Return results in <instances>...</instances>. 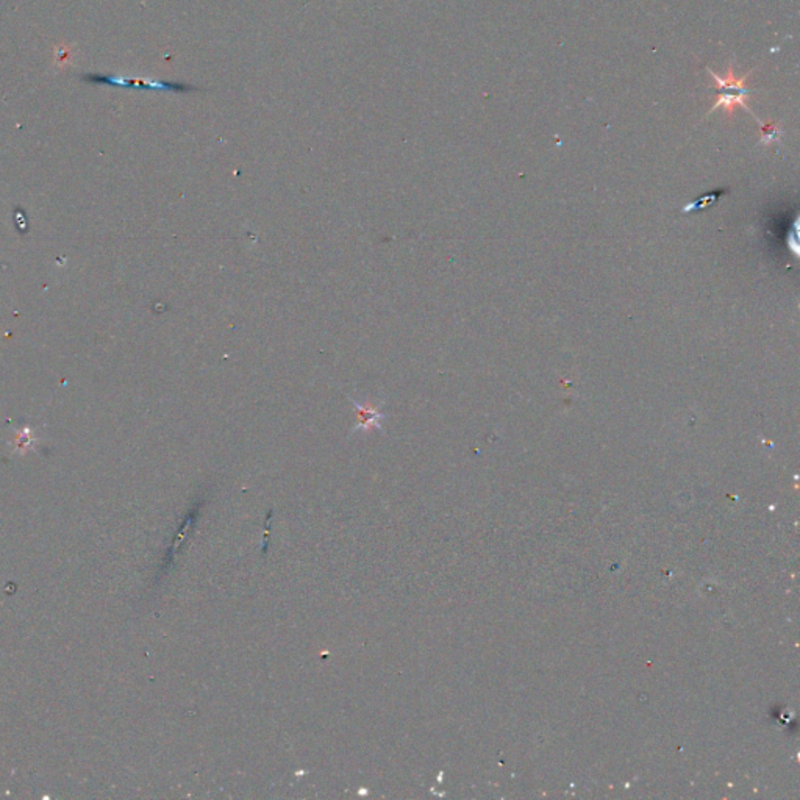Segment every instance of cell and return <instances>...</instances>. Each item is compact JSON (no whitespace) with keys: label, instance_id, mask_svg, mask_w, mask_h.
Returning a JSON list of instances; mask_svg holds the SVG:
<instances>
[{"label":"cell","instance_id":"cell-5","mask_svg":"<svg viewBox=\"0 0 800 800\" xmlns=\"http://www.w3.org/2000/svg\"><path fill=\"white\" fill-rule=\"evenodd\" d=\"M760 133H761V144H772V142L780 141L782 137V127L779 122H760Z\"/></svg>","mask_w":800,"mask_h":800},{"label":"cell","instance_id":"cell-3","mask_svg":"<svg viewBox=\"0 0 800 800\" xmlns=\"http://www.w3.org/2000/svg\"><path fill=\"white\" fill-rule=\"evenodd\" d=\"M89 80H93L96 83H108V85H120V86H133V88H150V89H176V91H180V88L183 89L182 85H178V83H155V81H141V80H125V79H116V77H111V75H103V77H99V75H91Z\"/></svg>","mask_w":800,"mask_h":800},{"label":"cell","instance_id":"cell-1","mask_svg":"<svg viewBox=\"0 0 800 800\" xmlns=\"http://www.w3.org/2000/svg\"><path fill=\"white\" fill-rule=\"evenodd\" d=\"M745 97H747V94H743V93H736V91H721V94L718 96V101H716L713 107L709 108V111L707 113V116L709 115V113H713L714 110H718V108L722 107L724 111L727 113V118L731 119V118H733L735 108L741 107V108H744L747 113H749V115H752V118L760 124L761 120L753 115L752 108H750L749 105H747V102H745Z\"/></svg>","mask_w":800,"mask_h":800},{"label":"cell","instance_id":"cell-2","mask_svg":"<svg viewBox=\"0 0 800 800\" xmlns=\"http://www.w3.org/2000/svg\"><path fill=\"white\" fill-rule=\"evenodd\" d=\"M707 72L712 75V79L716 83H718L719 91H736V93H743V94H747V96L750 94L749 89L745 88V81H747V79L750 77L753 71L747 72L745 75H743V77H738V75H735L733 64H730L726 77H721V75L713 72L712 69H707Z\"/></svg>","mask_w":800,"mask_h":800},{"label":"cell","instance_id":"cell-4","mask_svg":"<svg viewBox=\"0 0 800 800\" xmlns=\"http://www.w3.org/2000/svg\"><path fill=\"white\" fill-rule=\"evenodd\" d=\"M352 402L355 405V410L360 413V422H358V425L355 427V430H357V428L369 430L372 427H380V421L384 418L382 413L377 411L374 406H371V405L363 406V405H360L358 402H355V400H352Z\"/></svg>","mask_w":800,"mask_h":800}]
</instances>
